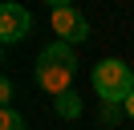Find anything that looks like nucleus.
<instances>
[{"label": "nucleus", "instance_id": "1", "mask_svg": "<svg viewBox=\"0 0 134 130\" xmlns=\"http://www.w3.org/2000/svg\"><path fill=\"white\" fill-rule=\"evenodd\" d=\"M93 94L106 106H126V98L134 94V69L118 57H106V61L93 65Z\"/></svg>", "mask_w": 134, "mask_h": 130}, {"label": "nucleus", "instance_id": "2", "mask_svg": "<svg viewBox=\"0 0 134 130\" xmlns=\"http://www.w3.org/2000/svg\"><path fill=\"white\" fill-rule=\"evenodd\" d=\"M49 20H53L57 41H65V45H81V41H90V20H85L73 4H53V16H49Z\"/></svg>", "mask_w": 134, "mask_h": 130}, {"label": "nucleus", "instance_id": "3", "mask_svg": "<svg viewBox=\"0 0 134 130\" xmlns=\"http://www.w3.org/2000/svg\"><path fill=\"white\" fill-rule=\"evenodd\" d=\"M29 29H33V16H29L25 4H0V41L4 45H16L20 37H29Z\"/></svg>", "mask_w": 134, "mask_h": 130}, {"label": "nucleus", "instance_id": "4", "mask_svg": "<svg viewBox=\"0 0 134 130\" xmlns=\"http://www.w3.org/2000/svg\"><path fill=\"white\" fill-rule=\"evenodd\" d=\"M69 81H73V73H69V69H57V65H37V85H41L45 94L61 98L65 89H73Z\"/></svg>", "mask_w": 134, "mask_h": 130}, {"label": "nucleus", "instance_id": "5", "mask_svg": "<svg viewBox=\"0 0 134 130\" xmlns=\"http://www.w3.org/2000/svg\"><path fill=\"white\" fill-rule=\"evenodd\" d=\"M37 65H57V69L77 73V53H73V45H65V41H53V45H45V49H41Z\"/></svg>", "mask_w": 134, "mask_h": 130}, {"label": "nucleus", "instance_id": "6", "mask_svg": "<svg viewBox=\"0 0 134 130\" xmlns=\"http://www.w3.org/2000/svg\"><path fill=\"white\" fill-rule=\"evenodd\" d=\"M53 110H57V118H65V122H73V118H81V98L73 94V89H65L61 98H53Z\"/></svg>", "mask_w": 134, "mask_h": 130}, {"label": "nucleus", "instance_id": "7", "mask_svg": "<svg viewBox=\"0 0 134 130\" xmlns=\"http://www.w3.org/2000/svg\"><path fill=\"white\" fill-rule=\"evenodd\" d=\"M0 130H29V126H25V114H16L12 106H4V114H0Z\"/></svg>", "mask_w": 134, "mask_h": 130}, {"label": "nucleus", "instance_id": "8", "mask_svg": "<svg viewBox=\"0 0 134 130\" xmlns=\"http://www.w3.org/2000/svg\"><path fill=\"white\" fill-rule=\"evenodd\" d=\"M12 94H16V89H12V77H0V102L12 106Z\"/></svg>", "mask_w": 134, "mask_h": 130}, {"label": "nucleus", "instance_id": "9", "mask_svg": "<svg viewBox=\"0 0 134 130\" xmlns=\"http://www.w3.org/2000/svg\"><path fill=\"white\" fill-rule=\"evenodd\" d=\"M118 118H122V114H118V106H102V122H106V126H114Z\"/></svg>", "mask_w": 134, "mask_h": 130}, {"label": "nucleus", "instance_id": "10", "mask_svg": "<svg viewBox=\"0 0 134 130\" xmlns=\"http://www.w3.org/2000/svg\"><path fill=\"white\" fill-rule=\"evenodd\" d=\"M122 114H126V118H134V94L126 98V106H122Z\"/></svg>", "mask_w": 134, "mask_h": 130}]
</instances>
